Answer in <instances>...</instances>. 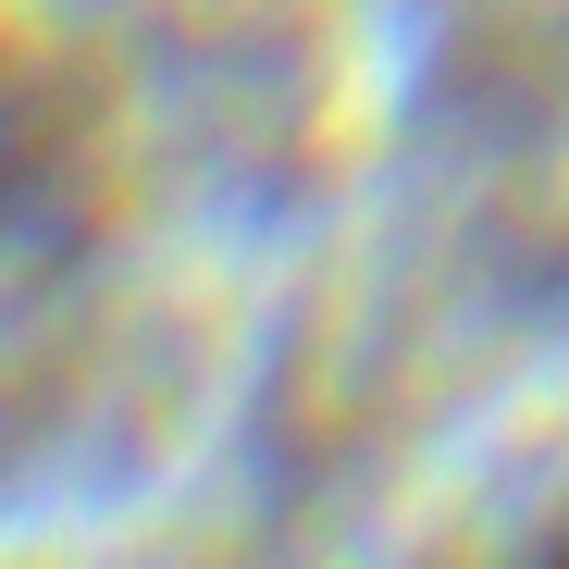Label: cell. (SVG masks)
Returning a JSON list of instances; mask_svg holds the SVG:
<instances>
[{
  "instance_id": "6da1fadb",
  "label": "cell",
  "mask_w": 569,
  "mask_h": 569,
  "mask_svg": "<svg viewBox=\"0 0 569 569\" xmlns=\"http://www.w3.org/2000/svg\"><path fill=\"white\" fill-rule=\"evenodd\" d=\"M557 569H569V545H557Z\"/></svg>"
}]
</instances>
